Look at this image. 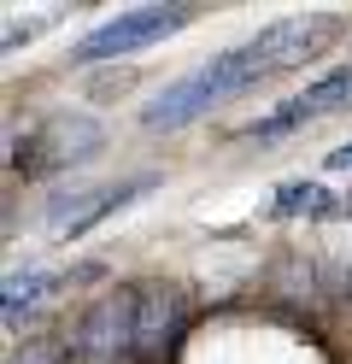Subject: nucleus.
<instances>
[{
	"label": "nucleus",
	"instance_id": "obj_5",
	"mask_svg": "<svg viewBox=\"0 0 352 364\" xmlns=\"http://www.w3.org/2000/svg\"><path fill=\"white\" fill-rule=\"evenodd\" d=\"M182 329H188V294L182 288L153 282L135 294V353H147V358L171 353Z\"/></svg>",
	"mask_w": 352,
	"mask_h": 364
},
{
	"label": "nucleus",
	"instance_id": "obj_1",
	"mask_svg": "<svg viewBox=\"0 0 352 364\" xmlns=\"http://www.w3.org/2000/svg\"><path fill=\"white\" fill-rule=\"evenodd\" d=\"M335 36H341V18H335V12H294V18H276V24H265L252 41L218 53L211 65H200L194 77L171 82V88L147 106V118H141V124H147V129H182L194 112H211L218 100L241 95V88H252V82H265V77H276V71H294V65L317 59Z\"/></svg>",
	"mask_w": 352,
	"mask_h": 364
},
{
	"label": "nucleus",
	"instance_id": "obj_7",
	"mask_svg": "<svg viewBox=\"0 0 352 364\" xmlns=\"http://www.w3.org/2000/svg\"><path fill=\"white\" fill-rule=\"evenodd\" d=\"M147 188H153V176H129V182H117V188H100V194H88V200H82V212L59 223V235H88L100 218H112L117 206H129V200H135V194H147Z\"/></svg>",
	"mask_w": 352,
	"mask_h": 364
},
{
	"label": "nucleus",
	"instance_id": "obj_4",
	"mask_svg": "<svg viewBox=\"0 0 352 364\" xmlns=\"http://www.w3.org/2000/svg\"><path fill=\"white\" fill-rule=\"evenodd\" d=\"M135 353V294H106L77 323V358L82 364H124Z\"/></svg>",
	"mask_w": 352,
	"mask_h": 364
},
{
	"label": "nucleus",
	"instance_id": "obj_8",
	"mask_svg": "<svg viewBox=\"0 0 352 364\" xmlns=\"http://www.w3.org/2000/svg\"><path fill=\"white\" fill-rule=\"evenodd\" d=\"M341 200L323 182H282L276 188V218H335Z\"/></svg>",
	"mask_w": 352,
	"mask_h": 364
},
{
	"label": "nucleus",
	"instance_id": "obj_11",
	"mask_svg": "<svg viewBox=\"0 0 352 364\" xmlns=\"http://www.w3.org/2000/svg\"><path fill=\"white\" fill-rule=\"evenodd\" d=\"M329 171H352V141H346V147H335V153H329Z\"/></svg>",
	"mask_w": 352,
	"mask_h": 364
},
{
	"label": "nucleus",
	"instance_id": "obj_10",
	"mask_svg": "<svg viewBox=\"0 0 352 364\" xmlns=\"http://www.w3.org/2000/svg\"><path fill=\"white\" fill-rule=\"evenodd\" d=\"M59 18H65V6H47V12H36V18H30V24H6V53L18 48V41H30V36H41V30H53Z\"/></svg>",
	"mask_w": 352,
	"mask_h": 364
},
{
	"label": "nucleus",
	"instance_id": "obj_9",
	"mask_svg": "<svg viewBox=\"0 0 352 364\" xmlns=\"http://www.w3.org/2000/svg\"><path fill=\"white\" fill-rule=\"evenodd\" d=\"M47 294H53V270H12L6 277V323L30 317Z\"/></svg>",
	"mask_w": 352,
	"mask_h": 364
},
{
	"label": "nucleus",
	"instance_id": "obj_2",
	"mask_svg": "<svg viewBox=\"0 0 352 364\" xmlns=\"http://www.w3.org/2000/svg\"><path fill=\"white\" fill-rule=\"evenodd\" d=\"M94 153H100V124L82 118V112H65V118H47L36 135H23V147H12V165L23 176H41V171L82 165Z\"/></svg>",
	"mask_w": 352,
	"mask_h": 364
},
{
	"label": "nucleus",
	"instance_id": "obj_6",
	"mask_svg": "<svg viewBox=\"0 0 352 364\" xmlns=\"http://www.w3.org/2000/svg\"><path fill=\"white\" fill-rule=\"evenodd\" d=\"M329 112H352V71H323L317 82H305L288 106H276V118L252 124V135H282L305 118H329Z\"/></svg>",
	"mask_w": 352,
	"mask_h": 364
},
{
	"label": "nucleus",
	"instance_id": "obj_3",
	"mask_svg": "<svg viewBox=\"0 0 352 364\" xmlns=\"http://www.w3.org/2000/svg\"><path fill=\"white\" fill-rule=\"evenodd\" d=\"M188 18H194V6H129V12H117V18H106L100 30H88V36H82L77 59H112V53L153 48V41L176 36Z\"/></svg>",
	"mask_w": 352,
	"mask_h": 364
}]
</instances>
